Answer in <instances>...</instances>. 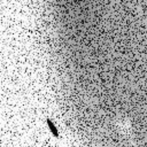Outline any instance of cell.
Instances as JSON below:
<instances>
[{
	"label": "cell",
	"instance_id": "obj_1",
	"mask_svg": "<svg viewBox=\"0 0 147 147\" xmlns=\"http://www.w3.org/2000/svg\"><path fill=\"white\" fill-rule=\"evenodd\" d=\"M47 122H48V125H49V129H51V131H52L53 136H55V137L57 138V137H59V131H57L56 126H54V125H53V123H52L51 121H47Z\"/></svg>",
	"mask_w": 147,
	"mask_h": 147
}]
</instances>
